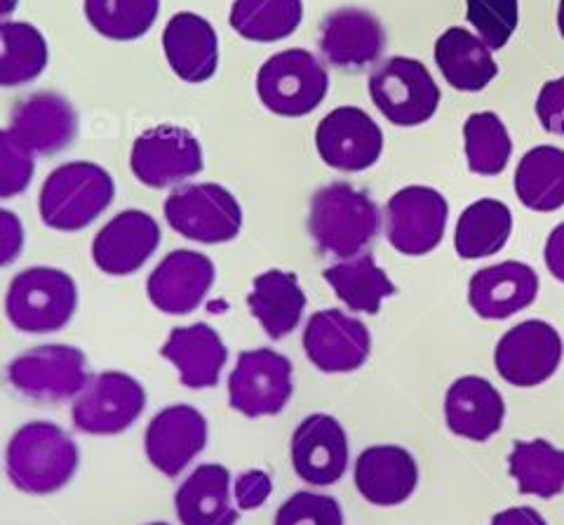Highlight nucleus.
I'll use <instances>...</instances> for the list:
<instances>
[{
  "instance_id": "38",
  "label": "nucleus",
  "mask_w": 564,
  "mask_h": 525,
  "mask_svg": "<svg viewBox=\"0 0 564 525\" xmlns=\"http://www.w3.org/2000/svg\"><path fill=\"white\" fill-rule=\"evenodd\" d=\"M466 20L491 52L503 50L518 29L520 3L518 0H466Z\"/></svg>"
},
{
  "instance_id": "46",
  "label": "nucleus",
  "mask_w": 564,
  "mask_h": 525,
  "mask_svg": "<svg viewBox=\"0 0 564 525\" xmlns=\"http://www.w3.org/2000/svg\"><path fill=\"white\" fill-rule=\"evenodd\" d=\"M17 8H20V0H0V22L10 20Z\"/></svg>"
},
{
  "instance_id": "18",
  "label": "nucleus",
  "mask_w": 564,
  "mask_h": 525,
  "mask_svg": "<svg viewBox=\"0 0 564 525\" xmlns=\"http://www.w3.org/2000/svg\"><path fill=\"white\" fill-rule=\"evenodd\" d=\"M215 261L207 255L198 250H172L151 271L147 292L158 311L170 317H186L203 304L215 286Z\"/></svg>"
},
{
  "instance_id": "5",
  "label": "nucleus",
  "mask_w": 564,
  "mask_h": 525,
  "mask_svg": "<svg viewBox=\"0 0 564 525\" xmlns=\"http://www.w3.org/2000/svg\"><path fill=\"white\" fill-rule=\"evenodd\" d=\"M329 93L325 64L304 47L280 50L261 64L257 95L263 107L282 118L313 114Z\"/></svg>"
},
{
  "instance_id": "41",
  "label": "nucleus",
  "mask_w": 564,
  "mask_h": 525,
  "mask_svg": "<svg viewBox=\"0 0 564 525\" xmlns=\"http://www.w3.org/2000/svg\"><path fill=\"white\" fill-rule=\"evenodd\" d=\"M536 116L545 132L564 137V76L541 87L536 97Z\"/></svg>"
},
{
  "instance_id": "39",
  "label": "nucleus",
  "mask_w": 564,
  "mask_h": 525,
  "mask_svg": "<svg viewBox=\"0 0 564 525\" xmlns=\"http://www.w3.org/2000/svg\"><path fill=\"white\" fill-rule=\"evenodd\" d=\"M273 525H344V510L332 495L299 490L282 502Z\"/></svg>"
},
{
  "instance_id": "24",
  "label": "nucleus",
  "mask_w": 564,
  "mask_h": 525,
  "mask_svg": "<svg viewBox=\"0 0 564 525\" xmlns=\"http://www.w3.org/2000/svg\"><path fill=\"white\" fill-rule=\"evenodd\" d=\"M447 429L473 443H485L506 422V400L494 384L480 375H464L445 394Z\"/></svg>"
},
{
  "instance_id": "4",
  "label": "nucleus",
  "mask_w": 564,
  "mask_h": 525,
  "mask_svg": "<svg viewBox=\"0 0 564 525\" xmlns=\"http://www.w3.org/2000/svg\"><path fill=\"white\" fill-rule=\"evenodd\" d=\"M78 307L76 281L55 267H31L17 274L6 294V317L22 332L47 335L68 325Z\"/></svg>"
},
{
  "instance_id": "6",
  "label": "nucleus",
  "mask_w": 564,
  "mask_h": 525,
  "mask_svg": "<svg viewBox=\"0 0 564 525\" xmlns=\"http://www.w3.org/2000/svg\"><path fill=\"white\" fill-rule=\"evenodd\" d=\"M369 97L388 122L414 128L429 122L440 107V87L426 64L414 57H388L369 76Z\"/></svg>"
},
{
  "instance_id": "37",
  "label": "nucleus",
  "mask_w": 564,
  "mask_h": 525,
  "mask_svg": "<svg viewBox=\"0 0 564 525\" xmlns=\"http://www.w3.org/2000/svg\"><path fill=\"white\" fill-rule=\"evenodd\" d=\"M83 12L99 36L130 43L153 29L161 0H83Z\"/></svg>"
},
{
  "instance_id": "34",
  "label": "nucleus",
  "mask_w": 564,
  "mask_h": 525,
  "mask_svg": "<svg viewBox=\"0 0 564 525\" xmlns=\"http://www.w3.org/2000/svg\"><path fill=\"white\" fill-rule=\"evenodd\" d=\"M50 64V47L39 26L0 22V87H22L41 78Z\"/></svg>"
},
{
  "instance_id": "20",
  "label": "nucleus",
  "mask_w": 564,
  "mask_h": 525,
  "mask_svg": "<svg viewBox=\"0 0 564 525\" xmlns=\"http://www.w3.org/2000/svg\"><path fill=\"white\" fill-rule=\"evenodd\" d=\"M10 130L35 156H55L78 135V114L59 93H33L10 114Z\"/></svg>"
},
{
  "instance_id": "16",
  "label": "nucleus",
  "mask_w": 564,
  "mask_h": 525,
  "mask_svg": "<svg viewBox=\"0 0 564 525\" xmlns=\"http://www.w3.org/2000/svg\"><path fill=\"white\" fill-rule=\"evenodd\" d=\"M290 454L296 476L304 483L315 488L339 483L350 460L346 429L337 417L313 413L299 422L292 436Z\"/></svg>"
},
{
  "instance_id": "27",
  "label": "nucleus",
  "mask_w": 564,
  "mask_h": 525,
  "mask_svg": "<svg viewBox=\"0 0 564 525\" xmlns=\"http://www.w3.org/2000/svg\"><path fill=\"white\" fill-rule=\"evenodd\" d=\"M174 510L182 525H236L231 471L221 464H200L191 471V476L176 490Z\"/></svg>"
},
{
  "instance_id": "44",
  "label": "nucleus",
  "mask_w": 564,
  "mask_h": 525,
  "mask_svg": "<svg viewBox=\"0 0 564 525\" xmlns=\"http://www.w3.org/2000/svg\"><path fill=\"white\" fill-rule=\"evenodd\" d=\"M543 259H545V267H549L555 281L564 283V222L557 224L551 232L549 240H545Z\"/></svg>"
},
{
  "instance_id": "43",
  "label": "nucleus",
  "mask_w": 564,
  "mask_h": 525,
  "mask_svg": "<svg viewBox=\"0 0 564 525\" xmlns=\"http://www.w3.org/2000/svg\"><path fill=\"white\" fill-rule=\"evenodd\" d=\"M24 224L12 210L0 207V269L12 265V261L24 250Z\"/></svg>"
},
{
  "instance_id": "17",
  "label": "nucleus",
  "mask_w": 564,
  "mask_h": 525,
  "mask_svg": "<svg viewBox=\"0 0 564 525\" xmlns=\"http://www.w3.org/2000/svg\"><path fill=\"white\" fill-rule=\"evenodd\" d=\"M161 224L144 210H122L106 222L93 240V259L109 276H130L155 255Z\"/></svg>"
},
{
  "instance_id": "25",
  "label": "nucleus",
  "mask_w": 564,
  "mask_h": 525,
  "mask_svg": "<svg viewBox=\"0 0 564 525\" xmlns=\"http://www.w3.org/2000/svg\"><path fill=\"white\" fill-rule=\"evenodd\" d=\"M163 52L174 76L184 83H207L219 68V36L196 12H176L163 31Z\"/></svg>"
},
{
  "instance_id": "23",
  "label": "nucleus",
  "mask_w": 564,
  "mask_h": 525,
  "mask_svg": "<svg viewBox=\"0 0 564 525\" xmlns=\"http://www.w3.org/2000/svg\"><path fill=\"white\" fill-rule=\"evenodd\" d=\"M352 479H356L358 493L369 504L398 506L414 495L419 464L414 454L402 446H369L358 454Z\"/></svg>"
},
{
  "instance_id": "10",
  "label": "nucleus",
  "mask_w": 564,
  "mask_h": 525,
  "mask_svg": "<svg viewBox=\"0 0 564 525\" xmlns=\"http://www.w3.org/2000/svg\"><path fill=\"white\" fill-rule=\"evenodd\" d=\"M147 408V392L132 375L106 371L87 379L70 408L80 433L113 436L130 429Z\"/></svg>"
},
{
  "instance_id": "32",
  "label": "nucleus",
  "mask_w": 564,
  "mask_h": 525,
  "mask_svg": "<svg viewBox=\"0 0 564 525\" xmlns=\"http://www.w3.org/2000/svg\"><path fill=\"white\" fill-rule=\"evenodd\" d=\"M516 194L534 213L564 207V149L553 144L529 149L516 168Z\"/></svg>"
},
{
  "instance_id": "19",
  "label": "nucleus",
  "mask_w": 564,
  "mask_h": 525,
  "mask_svg": "<svg viewBox=\"0 0 564 525\" xmlns=\"http://www.w3.org/2000/svg\"><path fill=\"white\" fill-rule=\"evenodd\" d=\"M207 446V419L188 404L167 406L158 413L144 436L149 462L174 479L198 458Z\"/></svg>"
},
{
  "instance_id": "30",
  "label": "nucleus",
  "mask_w": 564,
  "mask_h": 525,
  "mask_svg": "<svg viewBox=\"0 0 564 525\" xmlns=\"http://www.w3.org/2000/svg\"><path fill=\"white\" fill-rule=\"evenodd\" d=\"M325 281L334 290V294L350 309L358 313H379L383 300L398 292L395 283L388 274L377 265L369 253H360L348 257L325 269Z\"/></svg>"
},
{
  "instance_id": "22",
  "label": "nucleus",
  "mask_w": 564,
  "mask_h": 525,
  "mask_svg": "<svg viewBox=\"0 0 564 525\" xmlns=\"http://www.w3.org/2000/svg\"><path fill=\"white\" fill-rule=\"evenodd\" d=\"M317 47L332 66L362 68L383 55L386 29L369 10L339 8L323 20Z\"/></svg>"
},
{
  "instance_id": "26",
  "label": "nucleus",
  "mask_w": 564,
  "mask_h": 525,
  "mask_svg": "<svg viewBox=\"0 0 564 525\" xmlns=\"http://www.w3.org/2000/svg\"><path fill=\"white\" fill-rule=\"evenodd\" d=\"M161 356L180 371L184 387L209 389L219 382L221 367L228 361V349L215 328L207 323H193L170 332Z\"/></svg>"
},
{
  "instance_id": "14",
  "label": "nucleus",
  "mask_w": 564,
  "mask_h": 525,
  "mask_svg": "<svg viewBox=\"0 0 564 525\" xmlns=\"http://www.w3.org/2000/svg\"><path fill=\"white\" fill-rule=\"evenodd\" d=\"M315 149L323 163L334 170L362 172L381 159L383 132L367 111L337 107L317 122Z\"/></svg>"
},
{
  "instance_id": "45",
  "label": "nucleus",
  "mask_w": 564,
  "mask_h": 525,
  "mask_svg": "<svg viewBox=\"0 0 564 525\" xmlns=\"http://www.w3.org/2000/svg\"><path fill=\"white\" fill-rule=\"evenodd\" d=\"M489 525H549L534 506H508L491 518Z\"/></svg>"
},
{
  "instance_id": "33",
  "label": "nucleus",
  "mask_w": 564,
  "mask_h": 525,
  "mask_svg": "<svg viewBox=\"0 0 564 525\" xmlns=\"http://www.w3.org/2000/svg\"><path fill=\"white\" fill-rule=\"evenodd\" d=\"M508 474L520 495L553 500L564 493V450L545 439L516 441L508 454Z\"/></svg>"
},
{
  "instance_id": "48",
  "label": "nucleus",
  "mask_w": 564,
  "mask_h": 525,
  "mask_svg": "<svg viewBox=\"0 0 564 525\" xmlns=\"http://www.w3.org/2000/svg\"><path fill=\"white\" fill-rule=\"evenodd\" d=\"M149 525H170V523H149Z\"/></svg>"
},
{
  "instance_id": "13",
  "label": "nucleus",
  "mask_w": 564,
  "mask_h": 525,
  "mask_svg": "<svg viewBox=\"0 0 564 525\" xmlns=\"http://www.w3.org/2000/svg\"><path fill=\"white\" fill-rule=\"evenodd\" d=\"M130 168L134 178L151 189L182 184L203 170V147L186 128L158 126L134 139Z\"/></svg>"
},
{
  "instance_id": "3",
  "label": "nucleus",
  "mask_w": 564,
  "mask_h": 525,
  "mask_svg": "<svg viewBox=\"0 0 564 525\" xmlns=\"http://www.w3.org/2000/svg\"><path fill=\"white\" fill-rule=\"evenodd\" d=\"M116 199L109 170L90 161H70L47 174L39 210L45 226L55 232H80L104 215Z\"/></svg>"
},
{
  "instance_id": "8",
  "label": "nucleus",
  "mask_w": 564,
  "mask_h": 525,
  "mask_svg": "<svg viewBox=\"0 0 564 525\" xmlns=\"http://www.w3.org/2000/svg\"><path fill=\"white\" fill-rule=\"evenodd\" d=\"M562 356L564 342L557 328L529 319L503 332L494 349V367L510 387L534 389L557 373Z\"/></svg>"
},
{
  "instance_id": "42",
  "label": "nucleus",
  "mask_w": 564,
  "mask_h": 525,
  "mask_svg": "<svg viewBox=\"0 0 564 525\" xmlns=\"http://www.w3.org/2000/svg\"><path fill=\"white\" fill-rule=\"evenodd\" d=\"M273 493V481L261 469L245 471L236 481V504L242 512L259 510V506L267 504V500Z\"/></svg>"
},
{
  "instance_id": "2",
  "label": "nucleus",
  "mask_w": 564,
  "mask_h": 525,
  "mask_svg": "<svg viewBox=\"0 0 564 525\" xmlns=\"http://www.w3.org/2000/svg\"><path fill=\"white\" fill-rule=\"evenodd\" d=\"M76 441L55 422H29L14 431L6 450L8 476L29 495L62 490L78 471Z\"/></svg>"
},
{
  "instance_id": "31",
  "label": "nucleus",
  "mask_w": 564,
  "mask_h": 525,
  "mask_svg": "<svg viewBox=\"0 0 564 525\" xmlns=\"http://www.w3.org/2000/svg\"><path fill=\"white\" fill-rule=\"evenodd\" d=\"M513 234V213L503 201L470 203L454 229V250L462 259H487L501 253Z\"/></svg>"
},
{
  "instance_id": "1",
  "label": "nucleus",
  "mask_w": 564,
  "mask_h": 525,
  "mask_svg": "<svg viewBox=\"0 0 564 525\" xmlns=\"http://www.w3.org/2000/svg\"><path fill=\"white\" fill-rule=\"evenodd\" d=\"M381 229V213L372 196L348 182H332L311 199L308 232L317 250L348 259L360 255Z\"/></svg>"
},
{
  "instance_id": "29",
  "label": "nucleus",
  "mask_w": 564,
  "mask_h": 525,
  "mask_svg": "<svg viewBox=\"0 0 564 525\" xmlns=\"http://www.w3.org/2000/svg\"><path fill=\"white\" fill-rule=\"evenodd\" d=\"M247 307L271 340H282L302 323L306 292L299 286L296 274L271 269L254 278Z\"/></svg>"
},
{
  "instance_id": "7",
  "label": "nucleus",
  "mask_w": 564,
  "mask_h": 525,
  "mask_svg": "<svg viewBox=\"0 0 564 525\" xmlns=\"http://www.w3.org/2000/svg\"><path fill=\"white\" fill-rule=\"evenodd\" d=\"M165 219L172 229L196 243L219 245L242 229V207L221 184H184L165 201Z\"/></svg>"
},
{
  "instance_id": "11",
  "label": "nucleus",
  "mask_w": 564,
  "mask_h": 525,
  "mask_svg": "<svg viewBox=\"0 0 564 525\" xmlns=\"http://www.w3.org/2000/svg\"><path fill=\"white\" fill-rule=\"evenodd\" d=\"M292 394L290 358L267 346L242 352L228 377V400L245 417L278 415L285 410Z\"/></svg>"
},
{
  "instance_id": "47",
  "label": "nucleus",
  "mask_w": 564,
  "mask_h": 525,
  "mask_svg": "<svg viewBox=\"0 0 564 525\" xmlns=\"http://www.w3.org/2000/svg\"><path fill=\"white\" fill-rule=\"evenodd\" d=\"M557 29L564 39V0H560V6H557Z\"/></svg>"
},
{
  "instance_id": "15",
  "label": "nucleus",
  "mask_w": 564,
  "mask_h": 525,
  "mask_svg": "<svg viewBox=\"0 0 564 525\" xmlns=\"http://www.w3.org/2000/svg\"><path fill=\"white\" fill-rule=\"evenodd\" d=\"M304 352L321 373L339 375L362 367L372 352L367 325L339 309L315 311L304 330Z\"/></svg>"
},
{
  "instance_id": "35",
  "label": "nucleus",
  "mask_w": 564,
  "mask_h": 525,
  "mask_svg": "<svg viewBox=\"0 0 564 525\" xmlns=\"http://www.w3.org/2000/svg\"><path fill=\"white\" fill-rule=\"evenodd\" d=\"M304 20V0H234L228 24L252 43L290 39Z\"/></svg>"
},
{
  "instance_id": "21",
  "label": "nucleus",
  "mask_w": 564,
  "mask_h": 525,
  "mask_svg": "<svg viewBox=\"0 0 564 525\" xmlns=\"http://www.w3.org/2000/svg\"><path fill=\"white\" fill-rule=\"evenodd\" d=\"M539 274L524 261H499L475 271L468 283V304L485 321H506L536 302Z\"/></svg>"
},
{
  "instance_id": "12",
  "label": "nucleus",
  "mask_w": 564,
  "mask_h": 525,
  "mask_svg": "<svg viewBox=\"0 0 564 525\" xmlns=\"http://www.w3.org/2000/svg\"><path fill=\"white\" fill-rule=\"evenodd\" d=\"M12 387L33 400H66L87 384V358L78 346L43 344L8 365Z\"/></svg>"
},
{
  "instance_id": "40",
  "label": "nucleus",
  "mask_w": 564,
  "mask_h": 525,
  "mask_svg": "<svg viewBox=\"0 0 564 525\" xmlns=\"http://www.w3.org/2000/svg\"><path fill=\"white\" fill-rule=\"evenodd\" d=\"M35 172V153L12 130L0 128V199H14L29 189Z\"/></svg>"
},
{
  "instance_id": "36",
  "label": "nucleus",
  "mask_w": 564,
  "mask_h": 525,
  "mask_svg": "<svg viewBox=\"0 0 564 525\" xmlns=\"http://www.w3.org/2000/svg\"><path fill=\"white\" fill-rule=\"evenodd\" d=\"M464 151L468 170L480 178H497L513 156V139L494 111L470 114L464 122Z\"/></svg>"
},
{
  "instance_id": "28",
  "label": "nucleus",
  "mask_w": 564,
  "mask_h": 525,
  "mask_svg": "<svg viewBox=\"0 0 564 525\" xmlns=\"http://www.w3.org/2000/svg\"><path fill=\"white\" fill-rule=\"evenodd\" d=\"M435 64L458 93H480L499 76L491 50L464 26H452L435 41Z\"/></svg>"
},
{
  "instance_id": "9",
  "label": "nucleus",
  "mask_w": 564,
  "mask_h": 525,
  "mask_svg": "<svg viewBox=\"0 0 564 525\" xmlns=\"http://www.w3.org/2000/svg\"><path fill=\"white\" fill-rule=\"evenodd\" d=\"M449 205L433 186H404L386 203V238L400 255L423 257L445 238Z\"/></svg>"
}]
</instances>
